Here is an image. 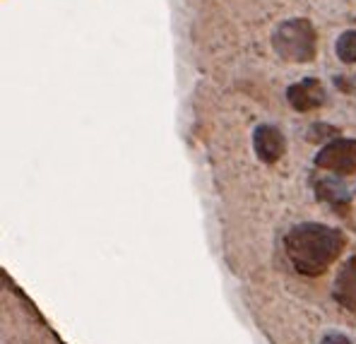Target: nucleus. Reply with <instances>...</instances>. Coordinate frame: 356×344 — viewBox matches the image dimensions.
Returning <instances> with one entry per match:
<instances>
[{
  "mask_svg": "<svg viewBox=\"0 0 356 344\" xmlns=\"http://www.w3.org/2000/svg\"><path fill=\"white\" fill-rule=\"evenodd\" d=\"M334 54L344 65H354L356 63V29H347L337 36L334 41Z\"/></svg>",
  "mask_w": 356,
  "mask_h": 344,
  "instance_id": "6e6552de",
  "label": "nucleus"
},
{
  "mask_svg": "<svg viewBox=\"0 0 356 344\" xmlns=\"http://www.w3.org/2000/svg\"><path fill=\"white\" fill-rule=\"evenodd\" d=\"M347 238L339 229L318 222H303L284 236V250L298 275L318 277L342 255Z\"/></svg>",
  "mask_w": 356,
  "mask_h": 344,
  "instance_id": "f257e3e1",
  "label": "nucleus"
},
{
  "mask_svg": "<svg viewBox=\"0 0 356 344\" xmlns=\"http://www.w3.org/2000/svg\"><path fill=\"white\" fill-rule=\"evenodd\" d=\"M321 344H354V342L344 332H327V335H323Z\"/></svg>",
  "mask_w": 356,
  "mask_h": 344,
  "instance_id": "9d476101",
  "label": "nucleus"
},
{
  "mask_svg": "<svg viewBox=\"0 0 356 344\" xmlns=\"http://www.w3.org/2000/svg\"><path fill=\"white\" fill-rule=\"evenodd\" d=\"M339 135V130L337 128H332V125H325V123H316V125H311V130H308V140L311 142H318V140H330V138H337Z\"/></svg>",
  "mask_w": 356,
  "mask_h": 344,
  "instance_id": "1a4fd4ad",
  "label": "nucleus"
},
{
  "mask_svg": "<svg viewBox=\"0 0 356 344\" xmlns=\"http://www.w3.org/2000/svg\"><path fill=\"white\" fill-rule=\"evenodd\" d=\"M272 49L282 60L311 63L318 54V31L306 17L286 19L272 34Z\"/></svg>",
  "mask_w": 356,
  "mask_h": 344,
  "instance_id": "f03ea898",
  "label": "nucleus"
},
{
  "mask_svg": "<svg viewBox=\"0 0 356 344\" xmlns=\"http://www.w3.org/2000/svg\"><path fill=\"white\" fill-rule=\"evenodd\" d=\"M316 197L332 207L334 212H339V215H347L349 205H352V193H349L347 183L332 174L321 176L316 181Z\"/></svg>",
  "mask_w": 356,
  "mask_h": 344,
  "instance_id": "423d86ee",
  "label": "nucleus"
},
{
  "mask_svg": "<svg viewBox=\"0 0 356 344\" xmlns=\"http://www.w3.org/2000/svg\"><path fill=\"white\" fill-rule=\"evenodd\" d=\"M316 166L332 176L356 174V140L334 138L316 154Z\"/></svg>",
  "mask_w": 356,
  "mask_h": 344,
  "instance_id": "7ed1b4c3",
  "label": "nucleus"
},
{
  "mask_svg": "<svg viewBox=\"0 0 356 344\" xmlns=\"http://www.w3.org/2000/svg\"><path fill=\"white\" fill-rule=\"evenodd\" d=\"M325 87L316 80V77H306V80L296 82L286 90V101L289 106L298 113H308L316 111L325 104Z\"/></svg>",
  "mask_w": 356,
  "mask_h": 344,
  "instance_id": "39448f33",
  "label": "nucleus"
},
{
  "mask_svg": "<svg viewBox=\"0 0 356 344\" xmlns=\"http://www.w3.org/2000/svg\"><path fill=\"white\" fill-rule=\"evenodd\" d=\"M253 149L263 164H277L286 152V138L280 128L263 123L253 130Z\"/></svg>",
  "mask_w": 356,
  "mask_h": 344,
  "instance_id": "20e7f679",
  "label": "nucleus"
},
{
  "mask_svg": "<svg viewBox=\"0 0 356 344\" xmlns=\"http://www.w3.org/2000/svg\"><path fill=\"white\" fill-rule=\"evenodd\" d=\"M332 296H334V301H337L339 306H344L347 311H356V255H352V258L337 270Z\"/></svg>",
  "mask_w": 356,
  "mask_h": 344,
  "instance_id": "0eeeda50",
  "label": "nucleus"
}]
</instances>
